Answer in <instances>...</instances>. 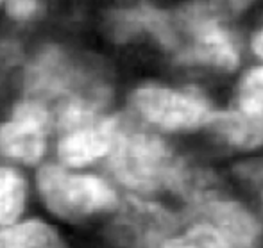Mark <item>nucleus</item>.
I'll return each mask as SVG.
<instances>
[{"label": "nucleus", "instance_id": "f257e3e1", "mask_svg": "<svg viewBox=\"0 0 263 248\" xmlns=\"http://www.w3.org/2000/svg\"><path fill=\"white\" fill-rule=\"evenodd\" d=\"M14 82L20 95L54 111L81 107L104 113L113 100L111 72L102 54L59 38L29 42Z\"/></svg>", "mask_w": 263, "mask_h": 248}, {"label": "nucleus", "instance_id": "f03ea898", "mask_svg": "<svg viewBox=\"0 0 263 248\" xmlns=\"http://www.w3.org/2000/svg\"><path fill=\"white\" fill-rule=\"evenodd\" d=\"M106 170L120 186L142 195L168 190L181 157L156 132L133 116H124L109 154Z\"/></svg>", "mask_w": 263, "mask_h": 248}, {"label": "nucleus", "instance_id": "7ed1b4c3", "mask_svg": "<svg viewBox=\"0 0 263 248\" xmlns=\"http://www.w3.org/2000/svg\"><path fill=\"white\" fill-rule=\"evenodd\" d=\"M36 190L50 213L68 221L109 213L120 203L117 190L107 179L66 168L59 162L40 166L36 172Z\"/></svg>", "mask_w": 263, "mask_h": 248}, {"label": "nucleus", "instance_id": "20e7f679", "mask_svg": "<svg viewBox=\"0 0 263 248\" xmlns=\"http://www.w3.org/2000/svg\"><path fill=\"white\" fill-rule=\"evenodd\" d=\"M131 116L142 125L165 132L194 131L208 125L211 102L194 90H176L161 84H142L129 95Z\"/></svg>", "mask_w": 263, "mask_h": 248}, {"label": "nucleus", "instance_id": "39448f33", "mask_svg": "<svg viewBox=\"0 0 263 248\" xmlns=\"http://www.w3.org/2000/svg\"><path fill=\"white\" fill-rule=\"evenodd\" d=\"M177 36L186 38L176 50L181 65H201L218 70H235L240 54L233 34L217 20L210 9L190 4L174 13Z\"/></svg>", "mask_w": 263, "mask_h": 248}, {"label": "nucleus", "instance_id": "423d86ee", "mask_svg": "<svg viewBox=\"0 0 263 248\" xmlns=\"http://www.w3.org/2000/svg\"><path fill=\"white\" fill-rule=\"evenodd\" d=\"M52 111L49 106L20 95L0 121V159L25 166H36L45 159L49 136L52 134Z\"/></svg>", "mask_w": 263, "mask_h": 248}, {"label": "nucleus", "instance_id": "0eeeda50", "mask_svg": "<svg viewBox=\"0 0 263 248\" xmlns=\"http://www.w3.org/2000/svg\"><path fill=\"white\" fill-rule=\"evenodd\" d=\"M99 31L113 45H127L149 36L161 49L176 52L179 45L174 14L147 2L115 4L101 13Z\"/></svg>", "mask_w": 263, "mask_h": 248}, {"label": "nucleus", "instance_id": "6e6552de", "mask_svg": "<svg viewBox=\"0 0 263 248\" xmlns=\"http://www.w3.org/2000/svg\"><path fill=\"white\" fill-rule=\"evenodd\" d=\"M107 236L117 248H161L179 227V218L156 202L129 197L117 205Z\"/></svg>", "mask_w": 263, "mask_h": 248}, {"label": "nucleus", "instance_id": "1a4fd4ad", "mask_svg": "<svg viewBox=\"0 0 263 248\" xmlns=\"http://www.w3.org/2000/svg\"><path fill=\"white\" fill-rule=\"evenodd\" d=\"M124 114H101L93 120L55 131L58 162L66 168L83 170L104 161L122 127Z\"/></svg>", "mask_w": 263, "mask_h": 248}, {"label": "nucleus", "instance_id": "9d476101", "mask_svg": "<svg viewBox=\"0 0 263 248\" xmlns=\"http://www.w3.org/2000/svg\"><path fill=\"white\" fill-rule=\"evenodd\" d=\"M192 220L208 223L228 248H261V225L242 203L226 198H211L194 205Z\"/></svg>", "mask_w": 263, "mask_h": 248}, {"label": "nucleus", "instance_id": "9b49d317", "mask_svg": "<svg viewBox=\"0 0 263 248\" xmlns=\"http://www.w3.org/2000/svg\"><path fill=\"white\" fill-rule=\"evenodd\" d=\"M208 127L220 141L233 149L253 150L263 145V113H247L242 109L215 111Z\"/></svg>", "mask_w": 263, "mask_h": 248}, {"label": "nucleus", "instance_id": "f8f14e48", "mask_svg": "<svg viewBox=\"0 0 263 248\" xmlns=\"http://www.w3.org/2000/svg\"><path fill=\"white\" fill-rule=\"evenodd\" d=\"M52 11L54 0H4L0 20L7 31L25 36L45 25Z\"/></svg>", "mask_w": 263, "mask_h": 248}, {"label": "nucleus", "instance_id": "ddd939ff", "mask_svg": "<svg viewBox=\"0 0 263 248\" xmlns=\"http://www.w3.org/2000/svg\"><path fill=\"white\" fill-rule=\"evenodd\" d=\"M0 248H65V245L52 225L27 220L0 229Z\"/></svg>", "mask_w": 263, "mask_h": 248}, {"label": "nucleus", "instance_id": "4468645a", "mask_svg": "<svg viewBox=\"0 0 263 248\" xmlns=\"http://www.w3.org/2000/svg\"><path fill=\"white\" fill-rule=\"evenodd\" d=\"M27 202V179L14 166L0 164V227L22 216Z\"/></svg>", "mask_w": 263, "mask_h": 248}, {"label": "nucleus", "instance_id": "2eb2a0df", "mask_svg": "<svg viewBox=\"0 0 263 248\" xmlns=\"http://www.w3.org/2000/svg\"><path fill=\"white\" fill-rule=\"evenodd\" d=\"M29 42L16 32H0V84L14 80L24 65Z\"/></svg>", "mask_w": 263, "mask_h": 248}, {"label": "nucleus", "instance_id": "dca6fc26", "mask_svg": "<svg viewBox=\"0 0 263 248\" xmlns=\"http://www.w3.org/2000/svg\"><path fill=\"white\" fill-rule=\"evenodd\" d=\"M161 248H228L222 238L210 227L208 223L192 220V225L184 234L168 238Z\"/></svg>", "mask_w": 263, "mask_h": 248}, {"label": "nucleus", "instance_id": "f3484780", "mask_svg": "<svg viewBox=\"0 0 263 248\" xmlns=\"http://www.w3.org/2000/svg\"><path fill=\"white\" fill-rule=\"evenodd\" d=\"M238 109L263 113V66L251 68L238 84Z\"/></svg>", "mask_w": 263, "mask_h": 248}, {"label": "nucleus", "instance_id": "a211bd4d", "mask_svg": "<svg viewBox=\"0 0 263 248\" xmlns=\"http://www.w3.org/2000/svg\"><path fill=\"white\" fill-rule=\"evenodd\" d=\"M253 50L263 59V29H260V31L254 34V38H253Z\"/></svg>", "mask_w": 263, "mask_h": 248}, {"label": "nucleus", "instance_id": "6ab92c4d", "mask_svg": "<svg viewBox=\"0 0 263 248\" xmlns=\"http://www.w3.org/2000/svg\"><path fill=\"white\" fill-rule=\"evenodd\" d=\"M233 4H235V6H238V0H231Z\"/></svg>", "mask_w": 263, "mask_h": 248}, {"label": "nucleus", "instance_id": "aec40b11", "mask_svg": "<svg viewBox=\"0 0 263 248\" xmlns=\"http://www.w3.org/2000/svg\"><path fill=\"white\" fill-rule=\"evenodd\" d=\"M2 2H4V0H0V9H2Z\"/></svg>", "mask_w": 263, "mask_h": 248}]
</instances>
